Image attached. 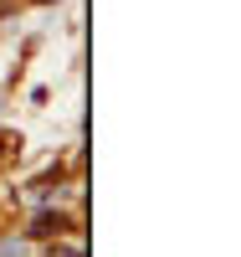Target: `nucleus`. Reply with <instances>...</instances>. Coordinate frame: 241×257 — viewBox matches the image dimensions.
Returning <instances> with one entry per match:
<instances>
[{
  "label": "nucleus",
  "instance_id": "obj_1",
  "mask_svg": "<svg viewBox=\"0 0 241 257\" xmlns=\"http://www.w3.org/2000/svg\"><path fill=\"white\" fill-rule=\"evenodd\" d=\"M0 257H26V247H21V242H6V247H0Z\"/></svg>",
  "mask_w": 241,
  "mask_h": 257
},
{
  "label": "nucleus",
  "instance_id": "obj_2",
  "mask_svg": "<svg viewBox=\"0 0 241 257\" xmlns=\"http://www.w3.org/2000/svg\"><path fill=\"white\" fill-rule=\"evenodd\" d=\"M6 149H11V134H0V160H6Z\"/></svg>",
  "mask_w": 241,
  "mask_h": 257
}]
</instances>
